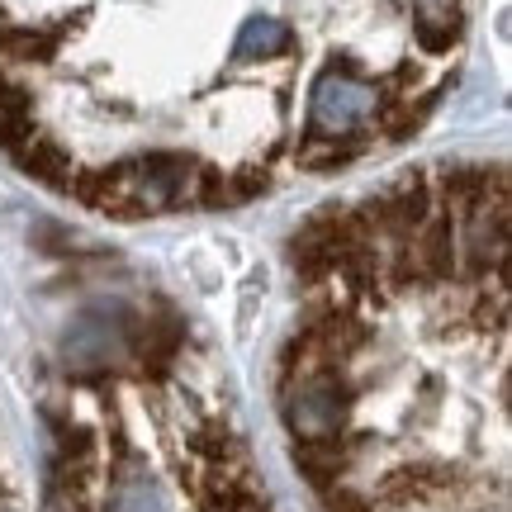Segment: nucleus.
<instances>
[{"label": "nucleus", "instance_id": "nucleus-3", "mask_svg": "<svg viewBox=\"0 0 512 512\" xmlns=\"http://www.w3.org/2000/svg\"><path fill=\"white\" fill-rule=\"evenodd\" d=\"M285 43H290V34L275 19H252L238 38V57H275L285 53Z\"/></svg>", "mask_w": 512, "mask_h": 512}, {"label": "nucleus", "instance_id": "nucleus-2", "mask_svg": "<svg viewBox=\"0 0 512 512\" xmlns=\"http://www.w3.org/2000/svg\"><path fill=\"white\" fill-rule=\"evenodd\" d=\"M460 29V10L456 0H418V34L427 48H451V38Z\"/></svg>", "mask_w": 512, "mask_h": 512}, {"label": "nucleus", "instance_id": "nucleus-1", "mask_svg": "<svg viewBox=\"0 0 512 512\" xmlns=\"http://www.w3.org/2000/svg\"><path fill=\"white\" fill-rule=\"evenodd\" d=\"M375 110V91L356 76H323L318 81V95H313V138L318 143H337V138H351V128L361 124L366 114Z\"/></svg>", "mask_w": 512, "mask_h": 512}]
</instances>
